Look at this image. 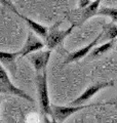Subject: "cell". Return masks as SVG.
I'll list each match as a JSON object with an SVG mask.
<instances>
[{
  "label": "cell",
  "instance_id": "4",
  "mask_svg": "<svg viewBox=\"0 0 117 123\" xmlns=\"http://www.w3.org/2000/svg\"><path fill=\"white\" fill-rule=\"evenodd\" d=\"M0 93L15 95V97L24 98L28 102L34 103V99L27 92H25L21 88L17 87L11 82V80L8 76V73H7L6 69L2 66L1 63H0Z\"/></svg>",
  "mask_w": 117,
  "mask_h": 123
},
{
  "label": "cell",
  "instance_id": "10",
  "mask_svg": "<svg viewBox=\"0 0 117 123\" xmlns=\"http://www.w3.org/2000/svg\"><path fill=\"white\" fill-rule=\"evenodd\" d=\"M19 17L26 23L27 26L29 27L30 30H32L33 32L35 34H37L39 37H41V38H43V39H45L46 35H47V32H48V28H47V27H45V26L41 25V24H39V23L33 21L32 18H27V17H25V15H23V14H20L19 13Z\"/></svg>",
  "mask_w": 117,
  "mask_h": 123
},
{
  "label": "cell",
  "instance_id": "3",
  "mask_svg": "<svg viewBox=\"0 0 117 123\" xmlns=\"http://www.w3.org/2000/svg\"><path fill=\"white\" fill-rule=\"evenodd\" d=\"M61 25V22L56 23L53 26H52L50 28H48L47 35L45 37V46L47 47V49H54L57 46L61 45L64 42V40L67 38L70 34L72 33V31L75 29L76 24H72L69 28L65 30H61L58 28V26Z\"/></svg>",
  "mask_w": 117,
  "mask_h": 123
},
{
  "label": "cell",
  "instance_id": "2",
  "mask_svg": "<svg viewBox=\"0 0 117 123\" xmlns=\"http://www.w3.org/2000/svg\"><path fill=\"white\" fill-rule=\"evenodd\" d=\"M99 106H105V103H98V104H87V105H77L74 106L71 105L70 107L67 106H58V105H52V118L53 119V122H65L71 115L75 114L77 112H80L82 110L88 109L91 107H99Z\"/></svg>",
  "mask_w": 117,
  "mask_h": 123
},
{
  "label": "cell",
  "instance_id": "9",
  "mask_svg": "<svg viewBox=\"0 0 117 123\" xmlns=\"http://www.w3.org/2000/svg\"><path fill=\"white\" fill-rule=\"evenodd\" d=\"M18 52H6L0 50V63L6 70H9L13 74L17 73V59Z\"/></svg>",
  "mask_w": 117,
  "mask_h": 123
},
{
  "label": "cell",
  "instance_id": "19",
  "mask_svg": "<svg viewBox=\"0 0 117 123\" xmlns=\"http://www.w3.org/2000/svg\"><path fill=\"white\" fill-rule=\"evenodd\" d=\"M116 49H117V47H116Z\"/></svg>",
  "mask_w": 117,
  "mask_h": 123
},
{
  "label": "cell",
  "instance_id": "16",
  "mask_svg": "<svg viewBox=\"0 0 117 123\" xmlns=\"http://www.w3.org/2000/svg\"><path fill=\"white\" fill-rule=\"evenodd\" d=\"M91 1H89V0H79V2H78V4H79V7L80 8L84 9L85 7H87L89 4H91Z\"/></svg>",
  "mask_w": 117,
  "mask_h": 123
},
{
  "label": "cell",
  "instance_id": "18",
  "mask_svg": "<svg viewBox=\"0 0 117 123\" xmlns=\"http://www.w3.org/2000/svg\"><path fill=\"white\" fill-rule=\"evenodd\" d=\"M0 103H1V99H0Z\"/></svg>",
  "mask_w": 117,
  "mask_h": 123
},
{
  "label": "cell",
  "instance_id": "14",
  "mask_svg": "<svg viewBox=\"0 0 117 123\" xmlns=\"http://www.w3.org/2000/svg\"><path fill=\"white\" fill-rule=\"evenodd\" d=\"M96 15H105V17L110 18L112 22L117 23V8L112 7H100L98 9Z\"/></svg>",
  "mask_w": 117,
  "mask_h": 123
},
{
  "label": "cell",
  "instance_id": "11",
  "mask_svg": "<svg viewBox=\"0 0 117 123\" xmlns=\"http://www.w3.org/2000/svg\"><path fill=\"white\" fill-rule=\"evenodd\" d=\"M102 0H93L91 2L87 7H85L84 9H82V17H81V23L86 22L89 18H91L93 17H96V13L98 9L100 8V3Z\"/></svg>",
  "mask_w": 117,
  "mask_h": 123
},
{
  "label": "cell",
  "instance_id": "6",
  "mask_svg": "<svg viewBox=\"0 0 117 123\" xmlns=\"http://www.w3.org/2000/svg\"><path fill=\"white\" fill-rule=\"evenodd\" d=\"M114 83H115L114 80H111V81H105V82H101V83H97V84H93V85H91L89 87H87L79 97L76 98L74 101H72V105H74V106L84 105V104L87 103V101H89L92 97H95L99 91L104 89V88H108V87L113 86Z\"/></svg>",
  "mask_w": 117,
  "mask_h": 123
},
{
  "label": "cell",
  "instance_id": "8",
  "mask_svg": "<svg viewBox=\"0 0 117 123\" xmlns=\"http://www.w3.org/2000/svg\"><path fill=\"white\" fill-rule=\"evenodd\" d=\"M103 38V31H101V33L96 37V39H93L91 43L85 45L84 47L78 49V50L71 52L70 55L67 56V59L65 60V65H68V64H71V63H75V62H78L79 60L83 59L87 55H89V52L92 50V48L95 47L96 45H98V43L101 41V39Z\"/></svg>",
  "mask_w": 117,
  "mask_h": 123
},
{
  "label": "cell",
  "instance_id": "15",
  "mask_svg": "<svg viewBox=\"0 0 117 123\" xmlns=\"http://www.w3.org/2000/svg\"><path fill=\"white\" fill-rule=\"evenodd\" d=\"M0 4H1L2 6L6 7V8L10 9L11 11H13L15 14H18V15H19V11H18V9L15 8V6L9 1V0H0Z\"/></svg>",
  "mask_w": 117,
  "mask_h": 123
},
{
  "label": "cell",
  "instance_id": "13",
  "mask_svg": "<svg viewBox=\"0 0 117 123\" xmlns=\"http://www.w3.org/2000/svg\"><path fill=\"white\" fill-rule=\"evenodd\" d=\"M103 37L106 40H113L117 38V24L114 22L108 23L103 26Z\"/></svg>",
  "mask_w": 117,
  "mask_h": 123
},
{
  "label": "cell",
  "instance_id": "7",
  "mask_svg": "<svg viewBox=\"0 0 117 123\" xmlns=\"http://www.w3.org/2000/svg\"><path fill=\"white\" fill-rule=\"evenodd\" d=\"M50 55H52V49H47V50H37L31 55H28V59L30 63L32 64L34 70L36 73H41L46 70L48 65V62L50 60Z\"/></svg>",
  "mask_w": 117,
  "mask_h": 123
},
{
  "label": "cell",
  "instance_id": "12",
  "mask_svg": "<svg viewBox=\"0 0 117 123\" xmlns=\"http://www.w3.org/2000/svg\"><path fill=\"white\" fill-rule=\"evenodd\" d=\"M115 41H116V39L109 40L107 42H105L104 44L98 46V47H96V48H92V50L89 52V59H95V57L101 56L102 55H104V53L108 52L113 46H114Z\"/></svg>",
  "mask_w": 117,
  "mask_h": 123
},
{
  "label": "cell",
  "instance_id": "17",
  "mask_svg": "<svg viewBox=\"0 0 117 123\" xmlns=\"http://www.w3.org/2000/svg\"><path fill=\"white\" fill-rule=\"evenodd\" d=\"M105 105H115V107L117 108V98H116L113 102H110V103H105Z\"/></svg>",
  "mask_w": 117,
  "mask_h": 123
},
{
  "label": "cell",
  "instance_id": "5",
  "mask_svg": "<svg viewBox=\"0 0 117 123\" xmlns=\"http://www.w3.org/2000/svg\"><path fill=\"white\" fill-rule=\"evenodd\" d=\"M44 46H45V42L42 41L38 37L37 34H35L32 30H29L28 33H27V37L24 45L17 52L19 57H24V56H28L29 55L37 50H40Z\"/></svg>",
  "mask_w": 117,
  "mask_h": 123
},
{
  "label": "cell",
  "instance_id": "1",
  "mask_svg": "<svg viewBox=\"0 0 117 123\" xmlns=\"http://www.w3.org/2000/svg\"><path fill=\"white\" fill-rule=\"evenodd\" d=\"M36 91L38 97V104L41 112L46 116H52V104H50L49 93H48V84H47V73L46 70L41 73H36Z\"/></svg>",
  "mask_w": 117,
  "mask_h": 123
}]
</instances>
